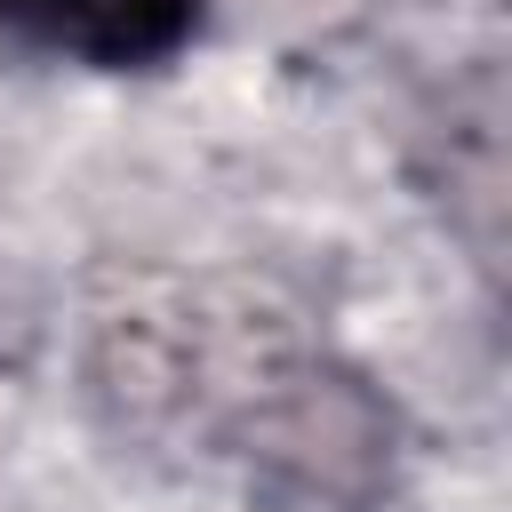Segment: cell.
<instances>
[{
  "label": "cell",
  "instance_id": "obj_1",
  "mask_svg": "<svg viewBox=\"0 0 512 512\" xmlns=\"http://www.w3.org/2000/svg\"><path fill=\"white\" fill-rule=\"evenodd\" d=\"M96 392L136 432H192L216 456L264 464L320 504H360L384 480V416L280 320L128 304L96 320Z\"/></svg>",
  "mask_w": 512,
  "mask_h": 512
},
{
  "label": "cell",
  "instance_id": "obj_2",
  "mask_svg": "<svg viewBox=\"0 0 512 512\" xmlns=\"http://www.w3.org/2000/svg\"><path fill=\"white\" fill-rule=\"evenodd\" d=\"M0 24L96 72H152L200 32V0H0Z\"/></svg>",
  "mask_w": 512,
  "mask_h": 512
}]
</instances>
